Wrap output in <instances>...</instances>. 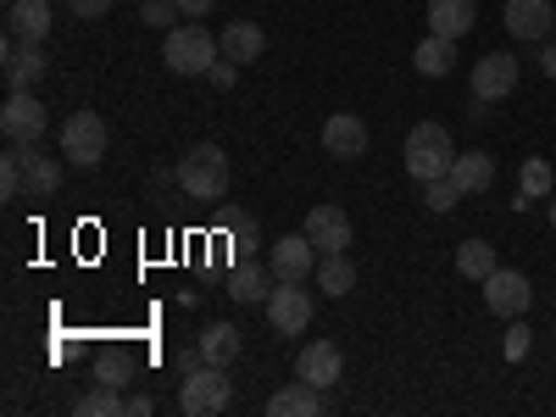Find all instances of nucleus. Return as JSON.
I'll return each mask as SVG.
<instances>
[{
  "label": "nucleus",
  "instance_id": "15",
  "mask_svg": "<svg viewBox=\"0 0 556 417\" xmlns=\"http://www.w3.org/2000/svg\"><path fill=\"white\" fill-rule=\"evenodd\" d=\"M323 151L340 156V162H356L367 151V123L351 117V112H334L329 123H323Z\"/></svg>",
  "mask_w": 556,
  "mask_h": 417
},
{
  "label": "nucleus",
  "instance_id": "1",
  "mask_svg": "<svg viewBox=\"0 0 556 417\" xmlns=\"http://www.w3.org/2000/svg\"><path fill=\"white\" fill-rule=\"evenodd\" d=\"M223 56V45L212 39V28L201 23H178L167 28V45H162V62L178 73V78H195V73H212V62Z\"/></svg>",
  "mask_w": 556,
  "mask_h": 417
},
{
  "label": "nucleus",
  "instance_id": "40",
  "mask_svg": "<svg viewBox=\"0 0 556 417\" xmlns=\"http://www.w3.org/2000/svg\"><path fill=\"white\" fill-rule=\"evenodd\" d=\"M551 228H556V190H551Z\"/></svg>",
  "mask_w": 556,
  "mask_h": 417
},
{
  "label": "nucleus",
  "instance_id": "30",
  "mask_svg": "<svg viewBox=\"0 0 556 417\" xmlns=\"http://www.w3.org/2000/svg\"><path fill=\"white\" fill-rule=\"evenodd\" d=\"M0 195H7V201L23 195V151H17V146L0 156Z\"/></svg>",
  "mask_w": 556,
  "mask_h": 417
},
{
  "label": "nucleus",
  "instance_id": "20",
  "mask_svg": "<svg viewBox=\"0 0 556 417\" xmlns=\"http://www.w3.org/2000/svg\"><path fill=\"white\" fill-rule=\"evenodd\" d=\"M451 178H456V190H462V195H484L490 184H495V162H490L484 151H456Z\"/></svg>",
  "mask_w": 556,
  "mask_h": 417
},
{
  "label": "nucleus",
  "instance_id": "27",
  "mask_svg": "<svg viewBox=\"0 0 556 417\" xmlns=\"http://www.w3.org/2000/svg\"><path fill=\"white\" fill-rule=\"evenodd\" d=\"M551 190H556V173H551V162H523V173H518V212L523 206H534V201H551Z\"/></svg>",
  "mask_w": 556,
  "mask_h": 417
},
{
  "label": "nucleus",
  "instance_id": "41",
  "mask_svg": "<svg viewBox=\"0 0 556 417\" xmlns=\"http://www.w3.org/2000/svg\"><path fill=\"white\" fill-rule=\"evenodd\" d=\"M7 7H17V0H7Z\"/></svg>",
  "mask_w": 556,
  "mask_h": 417
},
{
  "label": "nucleus",
  "instance_id": "11",
  "mask_svg": "<svg viewBox=\"0 0 556 417\" xmlns=\"http://www.w3.org/2000/svg\"><path fill=\"white\" fill-rule=\"evenodd\" d=\"M518 89V56L490 51L473 62V101H506Z\"/></svg>",
  "mask_w": 556,
  "mask_h": 417
},
{
  "label": "nucleus",
  "instance_id": "21",
  "mask_svg": "<svg viewBox=\"0 0 556 417\" xmlns=\"http://www.w3.org/2000/svg\"><path fill=\"white\" fill-rule=\"evenodd\" d=\"M217 45H223V56H228V62H240V67H245V62H256V56L267 51V34H262L256 23H228V28L217 34Z\"/></svg>",
  "mask_w": 556,
  "mask_h": 417
},
{
  "label": "nucleus",
  "instance_id": "28",
  "mask_svg": "<svg viewBox=\"0 0 556 417\" xmlns=\"http://www.w3.org/2000/svg\"><path fill=\"white\" fill-rule=\"evenodd\" d=\"M201 351H206V362H217V367H228L240 351H245V334L235 329V323H212V329L201 334Z\"/></svg>",
  "mask_w": 556,
  "mask_h": 417
},
{
  "label": "nucleus",
  "instance_id": "38",
  "mask_svg": "<svg viewBox=\"0 0 556 417\" xmlns=\"http://www.w3.org/2000/svg\"><path fill=\"white\" fill-rule=\"evenodd\" d=\"M523 351H529V329H518L513 340H506V356H523Z\"/></svg>",
  "mask_w": 556,
  "mask_h": 417
},
{
  "label": "nucleus",
  "instance_id": "5",
  "mask_svg": "<svg viewBox=\"0 0 556 417\" xmlns=\"http://www.w3.org/2000/svg\"><path fill=\"white\" fill-rule=\"evenodd\" d=\"M62 156L73 167H96L106 156V117L101 112H73L62 123Z\"/></svg>",
  "mask_w": 556,
  "mask_h": 417
},
{
  "label": "nucleus",
  "instance_id": "34",
  "mask_svg": "<svg viewBox=\"0 0 556 417\" xmlns=\"http://www.w3.org/2000/svg\"><path fill=\"white\" fill-rule=\"evenodd\" d=\"M67 12H73V17H84V23H96V17H106V12H112V0H67Z\"/></svg>",
  "mask_w": 556,
  "mask_h": 417
},
{
  "label": "nucleus",
  "instance_id": "3",
  "mask_svg": "<svg viewBox=\"0 0 556 417\" xmlns=\"http://www.w3.org/2000/svg\"><path fill=\"white\" fill-rule=\"evenodd\" d=\"M178 190L190 201H223L228 195V156L223 146H195L178 162Z\"/></svg>",
  "mask_w": 556,
  "mask_h": 417
},
{
  "label": "nucleus",
  "instance_id": "39",
  "mask_svg": "<svg viewBox=\"0 0 556 417\" xmlns=\"http://www.w3.org/2000/svg\"><path fill=\"white\" fill-rule=\"evenodd\" d=\"M123 379H128V374H123L117 362H106V367H101V384H123Z\"/></svg>",
  "mask_w": 556,
  "mask_h": 417
},
{
  "label": "nucleus",
  "instance_id": "14",
  "mask_svg": "<svg viewBox=\"0 0 556 417\" xmlns=\"http://www.w3.org/2000/svg\"><path fill=\"white\" fill-rule=\"evenodd\" d=\"M306 235H312V245H317L323 256L345 251V245H351V217H345V206H312V212H306Z\"/></svg>",
  "mask_w": 556,
  "mask_h": 417
},
{
  "label": "nucleus",
  "instance_id": "32",
  "mask_svg": "<svg viewBox=\"0 0 556 417\" xmlns=\"http://www.w3.org/2000/svg\"><path fill=\"white\" fill-rule=\"evenodd\" d=\"M139 17L151 28H173V17H184V12H178V0H139Z\"/></svg>",
  "mask_w": 556,
  "mask_h": 417
},
{
  "label": "nucleus",
  "instance_id": "35",
  "mask_svg": "<svg viewBox=\"0 0 556 417\" xmlns=\"http://www.w3.org/2000/svg\"><path fill=\"white\" fill-rule=\"evenodd\" d=\"M156 412V401L151 395H134V401H123V417H151Z\"/></svg>",
  "mask_w": 556,
  "mask_h": 417
},
{
  "label": "nucleus",
  "instance_id": "16",
  "mask_svg": "<svg viewBox=\"0 0 556 417\" xmlns=\"http://www.w3.org/2000/svg\"><path fill=\"white\" fill-rule=\"evenodd\" d=\"M479 28V0H429V34L462 39Z\"/></svg>",
  "mask_w": 556,
  "mask_h": 417
},
{
  "label": "nucleus",
  "instance_id": "29",
  "mask_svg": "<svg viewBox=\"0 0 556 417\" xmlns=\"http://www.w3.org/2000/svg\"><path fill=\"white\" fill-rule=\"evenodd\" d=\"M78 417H123V401H117V384H101L78 395Z\"/></svg>",
  "mask_w": 556,
  "mask_h": 417
},
{
  "label": "nucleus",
  "instance_id": "19",
  "mask_svg": "<svg viewBox=\"0 0 556 417\" xmlns=\"http://www.w3.org/2000/svg\"><path fill=\"white\" fill-rule=\"evenodd\" d=\"M7 28L17 45H39L51 34V0H17V7H7Z\"/></svg>",
  "mask_w": 556,
  "mask_h": 417
},
{
  "label": "nucleus",
  "instance_id": "22",
  "mask_svg": "<svg viewBox=\"0 0 556 417\" xmlns=\"http://www.w3.org/2000/svg\"><path fill=\"white\" fill-rule=\"evenodd\" d=\"M217 235L235 245V262H245V256L256 251V240H262V235H256V217L240 212V206H223V212H217Z\"/></svg>",
  "mask_w": 556,
  "mask_h": 417
},
{
  "label": "nucleus",
  "instance_id": "2",
  "mask_svg": "<svg viewBox=\"0 0 556 417\" xmlns=\"http://www.w3.org/2000/svg\"><path fill=\"white\" fill-rule=\"evenodd\" d=\"M456 162V146H451V128L445 123H417L406 134V173L417 184H429V178H445Z\"/></svg>",
  "mask_w": 556,
  "mask_h": 417
},
{
  "label": "nucleus",
  "instance_id": "9",
  "mask_svg": "<svg viewBox=\"0 0 556 417\" xmlns=\"http://www.w3.org/2000/svg\"><path fill=\"white\" fill-rule=\"evenodd\" d=\"M529 301H534V285H529L523 273L495 267V273L484 278V306H490L495 317H523V312H529Z\"/></svg>",
  "mask_w": 556,
  "mask_h": 417
},
{
  "label": "nucleus",
  "instance_id": "4",
  "mask_svg": "<svg viewBox=\"0 0 556 417\" xmlns=\"http://www.w3.org/2000/svg\"><path fill=\"white\" fill-rule=\"evenodd\" d=\"M228 401H235V384H228V374H223L217 362L195 367V374H184V384H178V412L184 417H217Z\"/></svg>",
  "mask_w": 556,
  "mask_h": 417
},
{
  "label": "nucleus",
  "instance_id": "10",
  "mask_svg": "<svg viewBox=\"0 0 556 417\" xmlns=\"http://www.w3.org/2000/svg\"><path fill=\"white\" fill-rule=\"evenodd\" d=\"M317 245H312V235H285V240H273V256H267V267L285 278V285H306V278L317 273Z\"/></svg>",
  "mask_w": 556,
  "mask_h": 417
},
{
  "label": "nucleus",
  "instance_id": "33",
  "mask_svg": "<svg viewBox=\"0 0 556 417\" xmlns=\"http://www.w3.org/2000/svg\"><path fill=\"white\" fill-rule=\"evenodd\" d=\"M206 78H212V89H235V84H240V62H228V56H217Z\"/></svg>",
  "mask_w": 556,
  "mask_h": 417
},
{
  "label": "nucleus",
  "instance_id": "23",
  "mask_svg": "<svg viewBox=\"0 0 556 417\" xmlns=\"http://www.w3.org/2000/svg\"><path fill=\"white\" fill-rule=\"evenodd\" d=\"M39 78H45L39 45H7V89H34Z\"/></svg>",
  "mask_w": 556,
  "mask_h": 417
},
{
  "label": "nucleus",
  "instance_id": "7",
  "mask_svg": "<svg viewBox=\"0 0 556 417\" xmlns=\"http://www.w3.org/2000/svg\"><path fill=\"white\" fill-rule=\"evenodd\" d=\"M267 323H273V334L295 340L306 323H312V295H306V285H285V278H278V290L267 295Z\"/></svg>",
  "mask_w": 556,
  "mask_h": 417
},
{
  "label": "nucleus",
  "instance_id": "6",
  "mask_svg": "<svg viewBox=\"0 0 556 417\" xmlns=\"http://www.w3.org/2000/svg\"><path fill=\"white\" fill-rule=\"evenodd\" d=\"M45 128H51V117H45V106L34 101V89H12L7 106H0V134H7V146H39Z\"/></svg>",
  "mask_w": 556,
  "mask_h": 417
},
{
  "label": "nucleus",
  "instance_id": "12",
  "mask_svg": "<svg viewBox=\"0 0 556 417\" xmlns=\"http://www.w3.org/2000/svg\"><path fill=\"white\" fill-rule=\"evenodd\" d=\"M295 379H306V384H317V390L340 384V379H345V356H340V345H334V340H312V345L301 351V362H295Z\"/></svg>",
  "mask_w": 556,
  "mask_h": 417
},
{
  "label": "nucleus",
  "instance_id": "18",
  "mask_svg": "<svg viewBox=\"0 0 556 417\" xmlns=\"http://www.w3.org/2000/svg\"><path fill=\"white\" fill-rule=\"evenodd\" d=\"M23 151V195H56L62 190V162L45 156L39 146H17Z\"/></svg>",
  "mask_w": 556,
  "mask_h": 417
},
{
  "label": "nucleus",
  "instance_id": "13",
  "mask_svg": "<svg viewBox=\"0 0 556 417\" xmlns=\"http://www.w3.org/2000/svg\"><path fill=\"white\" fill-rule=\"evenodd\" d=\"M273 290H278V273H273V267H262V262H251V256L228 267V295H235L240 306H256V301L267 306Z\"/></svg>",
  "mask_w": 556,
  "mask_h": 417
},
{
  "label": "nucleus",
  "instance_id": "26",
  "mask_svg": "<svg viewBox=\"0 0 556 417\" xmlns=\"http://www.w3.org/2000/svg\"><path fill=\"white\" fill-rule=\"evenodd\" d=\"M495 267H501V262H495V245H490V240H462V245H456V273H462V278L484 285Z\"/></svg>",
  "mask_w": 556,
  "mask_h": 417
},
{
  "label": "nucleus",
  "instance_id": "37",
  "mask_svg": "<svg viewBox=\"0 0 556 417\" xmlns=\"http://www.w3.org/2000/svg\"><path fill=\"white\" fill-rule=\"evenodd\" d=\"M178 12H184V17H206L212 0H178Z\"/></svg>",
  "mask_w": 556,
  "mask_h": 417
},
{
  "label": "nucleus",
  "instance_id": "17",
  "mask_svg": "<svg viewBox=\"0 0 556 417\" xmlns=\"http://www.w3.org/2000/svg\"><path fill=\"white\" fill-rule=\"evenodd\" d=\"M267 417H323V390L306 384V379L273 390V395H267Z\"/></svg>",
  "mask_w": 556,
  "mask_h": 417
},
{
  "label": "nucleus",
  "instance_id": "24",
  "mask_svg": "<svg viewBox=\"0 0 556 417\" xmlns=\"http://www.w3.org/2000/svg\"><path fill=\"white\" fill-rule=\"evenodd\" d=\"M412 67L424 73V78H445V73L456 67V39H445V34H429V39L412 51Z\"/></svg>",
  "mask_w": 556,
  "mask_h": 417
},
{
  "label": "nucleus",
  "instance_id": "25",
  "mask_svg": "<svg viewBox=\"0 0 556 417\" xmlns=\"http://www.w3.org/2000/svg\"><path fill=\"white\" fill-rule=\"evenodd\" d=\"M317 290L323 295H351L356 290V267H351V256L345 251H334V256H317Z\"/></svg>",
  "mask_w": 556,
  "mask_h": 417
},
{
  "label": "nucleus",
  "instance_id": "31",
  "mask_svg": "<svg viewBox=\"0 0 556 417\" xmlns=\"http://www.w3.org/2000/svg\"><path fill=\"white\" fill-rule=\"evenodd\" d=\"M424 201H429L434 212H451V206L462 201V190H456V178H451V173H445V178H429V184H424Z\"/></svg>",
  "mask_w": 556,
  "mask_h": 417
},
{
  "label": "nucleus",
  "instance_id": "8",
  "mask_svg": "<svg viewBox=\"0 0 556 417\" xmlns=\"http://www.w3.org/2000/svg\"><path fill=\"white\" fill-rule=\"evenodd\" d=\"M506 34L523 39V45H545L556 34V7L551 0H506Z\"/></svg>",
  "mask_w": 556,
  "mask_h": 417
},
{
  "label": "nucleus",
  "instance_id": "36",
  "mask_svg": "<svg viewBox=\"0 0 556 417\" xmlns=\"http://www.w3.org/2000/svg\"><path fill=\"white\" fill-rule=\"evenodd\" d=\"M540 73H545V78H556V39H545V45H540Z\"/></svg>",
  "mask_w": 556,
  "mask_h": 417
}]
</instances>
